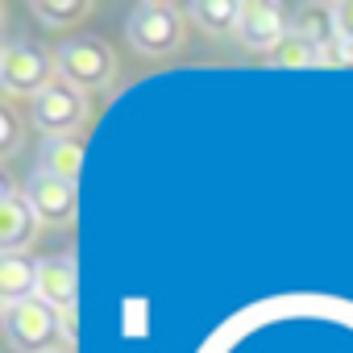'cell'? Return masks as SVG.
<instances>
[{
  "mask_svg": "<svg viewBox=\"0 0 353 353\" xmlns=\"http://www.w3.org/2000/svg\"><path fill=\"white\" fill-rule=\"evenodd\" d=\"M59 353H71V349H59Z\"/></svg>",
  "mask_w": 353,
  "mask_h": 353,
  "instance_id": "obj_19",
  "label": "cell"
},
{
  "mask_svg": "<svg viewBox=\"0 0 353 353\" xmlns=\"http://www.w3.org/2000/svg\"><path fill=\"white\" fill-rule=\"evenodd\" d=\"M38 229H42V216L34 212L30 196L17 192L5 179V188H0V250L5 254H26V245H34Z\"/></svg>",
  "mask_w": 353,
  "mask_h": 353,
  "instance_id": "obj_6",
  "label": "cell"
},
{
  "mask_svg": "<svg viewBox=\"0 0 353 353\" xmlns=\"http://www.w3.org/2000/svg\"><path fill=\"white\" fill-rule=\"evenodd\" d=\"M54 71L79 92H108L117 79V54L100 38H71L54 46Z\"/></svg>",
  "mask_w": 353,
  "mask_h": 353,
  "instance_id": "obj_2",
  "label": "cell"
},
{
  "mask_svg": "<svg viewBox=\"0 0 353 353\" xmlns=\"http://www.w3.org/2000/svg\"><path fill=\"white\" fill-rule=\"evenodd\" d=\"M38 170L63 183H79L83 170V141L79 137H42L38 145Z\"/></svg>",
  "mask_w": 353,
  "mask_h": 353,
  "instance_id": "obj_10",
  "label": "cell"
},
{
  "mask_svg": "<svg viewBox=\"0 0 353 353\" xmlns=\"http://www.w3.org/2000/svg\"><path fill=\"white\" fill-rule=\"evenodd\" d=\"M26 196H30L34 212L46 225H71L75 221V208H79V188L75 183H63V179H50V174L34 170L26 179Z\"/></svg>",
  "mask_w": 353,
  "mask_h": 353,
  "instance_id": "obj_8",
  "label": "cell"
},
{
  "mask_svg": "<svg viewBox=\"0 0 353 353\" xmlns=\"http://www.w3.org/2000/svg\"><path fill=\"white\" fill-rule=\"evenodd\" d=\"M188 13H192V21H196L204 34H212V38L237 34V26H241V5H237V0H196Z\"/></svg>",
  "mask_w": 353,
  "mask_h": 353,
  "instance_id": "obj_12",
  "label": "cell"
},
{
  "mask_svg": "<svg viewBox=\"0 0 353 353\" xmlns=\"http://www.w3.org/2000/svg\"><path fill=\"white\" fill-rule=\"evenodd\" d=\"M26 133H30V121H21V112L13 104H0V150L17 154L26 145Z\"/></svg>",
  "mask_w": 353,
  "mask_h": 353,
  "instance_id": "obj_15",
  "label": "cell"
},
{
  "mask_svg": "<svg viewBox=\"0 0 353 353\" xmlns=\"http://www.w3.org/2000/svg\"><path fill=\"white\" fill-rule=\"evenodd\" d=\"M0 295H5V303L38 295V262L30 254H0Z\"/></svg>",
  "mask_w": 353,
  "mask_h": 353,
  "instance_id": "obj_11",
  "label": "cell"
},
{
  "mask_svg": "<svg viewBox=\"0 0 353 353\" xmlns=\"http://www.w3.org/2000/svg\"><path fill=\"white\" fill-rule=\"evenodd\" d=\"M125 38L133 42L137 54H170L183 46V13L174 5H162V0H145V5H137L125 21Z\"/></svg>",
  "mask_w": 353,
  "mask_h": 353,
  "instance_id": "obj_4",
  "label": "cell"
},
{
  "mask_svg": "<svg viewBox=\"0 0 353 353\" xmlns=\"http://www.w3.org/2000/svg\"><path fill=\"white\" fill-rule=\"evenodd\" d=\"M0 320H5V336L17 353H59L67 345L59 312L50 303H42L38 295L21 299V303H5V316Z\"/></svg>",
  "mask_w": 353,
  "mask_h": 353,
  "instance_id": "obj_3",
  "label": "cell"
},
{
  "mask_svg": "<svg viewBox=\"0 0 353 353\" xmlns=\"http://www.w3.org/2000/svg\"><path fill=\"white\" fill-rule=\"evenodd\" d=\"M92 0H38L34 5V17L50 30H63V26H79L92 17Z\"/></svg>",
  "mask_w": 353,
  "mask_h": 353,
  "instance_id": "obj_14",
  "label": "cell"
},
{
  "mask_svg": "<svg viewBox=\"0 0 353 353\" xmlns=\"http://www.w3.org/2000/svg\"><path fill=\"white\" fill-rule=\"evenodd\" d=\"M38 299L54 312L79 307V262L71 254H54L38 262Z\"/></svg>",
  "mask_w": 353,
  "mask_h": 353,
  "instance_id": "obj_9",
  "label": "cell"
},
{
  "mask_svg": "<svg viewBox=\"0 0 353 353\" xmlns=\"http://www.w3.org/2000/svg\"><path fill=\"white\" fill-rule=\"evenodd\" d=\"M324 63H336V67H353V38H332V46L324 50Z\"/></svg>",
  "mask_w": 353,
  "mask_h": 353,
  "instance_id": "obj_17",
  "label": "cell"
},
{
  "mask_svg": "<svg viewBox=\"0 0 353 353\" xmlns=\"http://www.w3.org/2000/svg\"><path fill=\"white\" fill-rule=\"evenodd\" d=\"M59 79L54 71V54H42L30 42H9L0 50V88L9 96H42L50 83Z\"/></svg>",
  "mask_w": 353,
  "mask_h": 353,
  "instance_id": "obj_5",
  "label": "cell"
},
{
  "mask_svg": "<svg viewBox=\"0 0 353 353\" xmlns=\"http://www.w3.org/2000/svg\"><path fill=\"white\" fill-rule=\"evenodd\" d=\"M287 34H291V26H287L283 5H266V0H245L241 5L237 38L245 50H274Z\"/></svg>",
  "mask_w": 353,
  "mask_h": 353,
  "instance_id": "obj_7",
  "label": "cell"
},
{
  "mask_svg": "<svg viewBox=\"0 0 353 353\" xmlns=\"http://www.w3.org/2000/svg\"><path fill=\"white\" fill-rule=\"evenodd\" d=\"M270 63L274 67H283V71H303V67H320L324 63V46H316L312 38H303L295 26H291V34L270 50Z\"/></svg>",
  "mask_w": 353,
  "mask_h": 353,
  "instance_id": "obj_13",
  "label": "cell"
},
{
  "mask_svg": "<svg viewBox=\"0 0 353 353\" xmlns=\"http://www.w3.org/2000/svg\"><path fill=\"white\" fill-rule=\"evenodd\" d=\"M332 30H336V38H353V0L332 5Z\"/></svg>",
  "mask_w": 353,
  "mask_h": 353,
  "instance_id": "obj_16",
  "label": "cell"
},
{
  "mask_svg": "<svg viewBox=\"0 0 353 353\" xmlns=\"http://www.w3.org/2000/svg\"><path fill=\"white\" fill-rule=\"evenodd\" d=\"M30 129H38L42 137H79L92 121V100L88 92L71 88L67 79H54L42 96L30 100Z\"/></svg>",
  "mask_w": 353,
  "mask_h": 353,
  "instance_id": "obj_1",
  "label": "cell"
},
{
  "mask_svg": "<svg viewBox=\"0 0 353 353\" xmlns=\"http://www.w3.org/2000/svg\"><path fill=\"white\" fill-rule=\"evenodd\" d=\"M59 324H63V336H67V345H75V341H79V307H67V312H59Z\"/></svg>",
  "mask_w": 353,
  "mask_h": 353,
  "instance_id": "obj_18",
  "label": "cell"
}]
</instances>
